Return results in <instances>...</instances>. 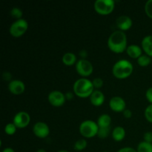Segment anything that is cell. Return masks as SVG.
Returning a JSON list of instances; mask_svg holds the SVG:
<instances>
[{
  "mask_svg": "<svg viewBox=\"0 0 152 152\" xmlns=\"http://www.w3.org/2000/svg\"><path fill=\"white\" fill-rule=\"evenodd\" d=\"M37 152H47L45 149H42V148H40V149L37 150Z\"/></svg>",
  "mask_w": 152,
  "mask_h": 152,
  "instance_id": "37",
  "label": "cell"
},
{
  "mask_svg": "<svg viewBox=\"0 0 152 152\" xmlns=\"http://www.w3.org/2000/svg\"><path fill=\"white\" fill-rule=\"evenodd\" d=\"M108 47L115 53H122L126 50L127 37L125 32L117 30L109 36L108 39Z\"/></svg>",
  "mask_w": 152,
  "mask_h": 152,
  "instance_id": "1",
  "label": "cell"
},
{
  "mask_svg": "<svg viewBox=\"0 0 152 152\" xmlns=\"http://www.w3.org/2000/svg\"><path fill=\"white\" fill-rule=\"evenodd\" d=\"M144 115H145V117L147 121L152 123V104L147 106V108H145Z\"/></svg>",
  "mask_w": 152,
  "mask_h": 152,
  "instance_id": "26",
  "label": "cell"
},
{
  "mask_svg": "<svg viewBox=\"0 0 152 152\" xmlns=\"http://www.w3.org/2000/svg\"><path fill=\"white\" fill-rule=\"evenodd\" d=\"M126 137V130L122 126H117L113 129L112 138L117 142L123 140Z\"/></svg>",
  "mask_w": 152,
  "mask_h": 152,
  "instance_id": "17",
  "label": "cell"
},
{
  "mask_svg": "<svg viewBox=\"0 0 152 152\" xmlns=\"http://www.w3.org/2000/svg\"><path fill=\"white\" fill-rule=\"evenodd\" d=\"M65 95V98H66V99H68V100H70V99L74 98V94L71 93V92H67Z\"/></svg>",
  "mask_w": 152,
  "mask_h": 152,
  "instance_id": "35",
  "label": "cell"
},
{
  "mask_svg": "<svg viewBox=\"0 0 152 152\" xmlns=\"http://www.w3.org/2000/svg\"><path fill=\"white\" fill-rule=\"evenodd\" d=\"M28 29V23L25 19H21L16 20L9 28V33L15 38L22 37Z\"/></svg>",
  "mask_w": 152,
  "mask_h": 152,
  "instance_id": "6",
  "label": "cell"
},
{
  "mask_svg": "<svg viewBox=\"0 0 152 152\" xmlns=\"http://www.w3.org/2000/svg\"><path fill=\"white\" fill-rule=\"evenodd\" d=\"M13 123L17 129H25L31 123V116L26 111H19L13 117Z\"/></svg>",
  "mask_w": 152,
  "mask_h": 152,
  "instance_id": "8",
  "label": "cell"
},
{
  "mask_svg": "<svg viewBox=\"0 0 152 152\" xmlns=\"http://www.w3.org/2000/svg\"><path fill=\"white\" fill-rule=\"evenodd\" d=\"M111 132V127L109 128H99L97 133V137L100 139H105L109 135Z\"/></svg>",
  "mask_w": 152,
  "mask_h": 152,
  "instance_id": "23",
  "label": "cell"
},
{
  "mask_svg": "<svg viewBox=\"0 0 152 152\" xmlns=\"http://www.w3.org/2000/svg\"><path fill=\"white\" fill-rule=\"evenodd\" d=\"M99 126L97 123L93 120H85L80 126V134L85 138H93L95 136H97Z\"/></svg>",
  "mask_w": 152,
  "mask_h": 152,
  "instance_id": "4",
  "label": "cell"
},
{
  "mask_svg": "<svg viewBox=\"0 0 152 152\" xmlns=\"http://www.w3.org/2000/svg\"><path fill=\"white\" fill-rule=\"evenodd\" d=\"M75 67L77 74L83 77V78L91 76L94 71L93 65L87 59H79Z\"/></svg>",
  "mask_w": 152,
  "mask_h": 152,
  "instance_id": "7",
  "label": "cell"
},
{
  "mask_svg": "<svg viewBox=\"0 0 152 152\" xmlns=\"http://www.w3.org/2000/svg\"><path fill=\"white\" fill-rule=\"evenodd\" d=\"M151 63V59L146 54H142L137 59V64L140 67H147Z\"/></svg>",
  "mask_w": 152,
  "mask_h": 152,
  "instance_id": "21",
  "label": "cell"
},
{
  "mask_svg": "<svg viewBox=\"0 0 152 152\" xmlns=\"http://www.w3.org/2000/svg\"><path fill=\"white\" fill-rule=\"evenodd\" d=\"M109 107L114 112H123L126 110V102L120 96H114L110 99Z\"/></svg>",
  "mask_w": 152,
  "mask_h": 152,
  "instance_id": "11",
  "label": "cell"
},
{
  "mask_svg": "<svg viewBox=\"0 0 152 152\" xmlns=\"http://www.w3.org/2000/svg\"><path fill=\"white\" fill-rule=\"evenodd\" d=\"M145 12L147 16L152 19V0H148L145 4Z\"/></svg>",
  "mask_w": 152,
  "mask_h": 152,
  "instance_id": "27",
  "label": "cell"
},
{
  "mask_svg": "<svg viewBox=\"0 0 152 152\" xmlns=\"http://www.w3.org/2000/svg\"><path fill=\"white\" fill-rule=\"evenodd\" d=\"M92 83H93L94 87V88H96V90L101 88L103 86V80L99 78V77H96V78L94 79Z\"/></svg>",
  "mask_w": 152,
  "mask_h": 152,
  "instance_id": "28",
  "label": "cell"
},
{
  "mask_svg": "<svg viewBox=\"0 0 152 152\" xmlns=\"http://www.w3.org/2000/svg\"><path fill=\"white\" fill-rule=\"evenodd\" d=\"M10 16H13L14 19H16V20L18 19H22V16H23V12L19 7H13V8L11 9L10 12Z\"/></svg>",
  "mask_w": 152,
  "mask_h": 152,
  "instance_id": "24",
  "label": "cell"
},
{
  "mask_svg": "<svg viewBox=\"0 0 152 152\" xmlns=\"http://www.w3.org/2000/svg\"><path fill=\"white\" fill-rule=\"evenodd\" d=\"M123 116L124 117H126V119H130L131 117H132V112L131 110L129 109H126L123 112Z\"/></svg>",
  "mask_w": 152,
  "mask_h": 152,
  "instance_id": "33",
  "label": "cell"
},
{
  "mask_svg": "<svg viewBox=\"0 0 152 152\" xmlns=\"http://www.w3.org/2000/svg\"><path fill=\"white\" fill-rule=\"evenodd\" d=\"M1 152H15V151H14V150H13L12 148L7 147V148H4V149L2 150V151H1Z\"/></svg>",
  "mask_w": 152,
  "mask_h": 152,
  "instance_id": "36",
  "label": "cell"
},
{
  "mask_svg": "<svg viewBox=\"0 0 152 152\" xmlns=\"http://www.w3.org/2000/svg\"><path fill=\"white\" fill-rule=\"evenodd\" d=\"M80 56L81 57V59H86V57L88 56V52L86 50H82L80 52Z\"/></svg>",
  "mask_w": 152,
  "mask_h": 152,
  "instance_id": "34",
  "label": "cell"
},
{
  "mask_svg": "<svg viewBox=\"0 0 152 152\" xmlns=\"http://www.w3.org/2000/svg\"><path fill=\"white\" fill-rule=\"evenodd\" d=\"M62 60L64 65L66 66H72V65H76L77 62V56L71 52L65 53L62 56Z\"/></svg>",
  "mask_w": 152,
  "mask_h": 152,
  "instance_id": "18",
  "label": "cell"
},
{
  "mask_svg": "<svg viewBox=\"0 0 152 152\" xmlns=\"http://www.w3.org/2000/svg\"><path fill=\"white\" fill-rule=\"evenodd\" d=\"M142 50L150 57H152V36L148 35L144 37L141 42Z\"/></svg>",
  "mask_w": 152,
  "mask_h": 152,
  "instance_id": "15",
  "label": "cell"
},
{
  "mask_svg": "<svg viewBox=\"0 0 152 152\" xmlns=\"http://www.w3.org/2000/svg\"><path fill=\"white\" fill-rule=\"evenodd\" d=\"M96 123L99 128H109L111 127V117L108 114H103L99 116Z\"/></svg>",
  "mask_w": 152,
  "mask_h": 152,
  "instance_id": "19",
  "label": "cell"
},
{
  "mask_svg": "<svg viewBox=\"0 0 152 152\" xmlns=\"http://www.w3.org/2000/svg\"><path fill=\"white\" fill-rule=\"evenodd\" d=\"M94 10L98 14L102 16L109 15L114 11L115 1L114 0H96L94 2Z\"/></svg>",
  "mask_w": 152,
  "mask_h": 152,
  "instance_id": "5",
  "label": "cell"
},
{
  "mask_svg": "<svg viewBox=\"0 0 152 152\" xmlns=\"http://www.w3.org/2000/svg\"><path fill=\"white\" fill-rule=\"evenodd\" d=\"M2 79L4 81H12V74L9 71H5L2 74Z\"/></svg>",
  "mask_w": 152,
  "mask_h": 152,
  "instance_id": "31",
  "label": "cell"
},
{
  "mask_svg": "<svg viewBox=\"0 0 152 152\" xmlns=\"http://www.w3.org/2000/svg\"><path fill=\"white\" fill-rule=\"evenodd\" d=\"M33 132L38 138L45 139L50 134V129L48 124L44 122H37L33 126Z\"/></svg>",
  "mask_w": 152,
  "mask_h": 152,
  "instance_id": "10",
  "label": "cell"
},
{
  "mask_svg": "<svg viewBox=\"0 0 152 152\" xmlns=\"http://www.w3.org/2000/svg\"><path fill=\"white\" fill-rule=\"evenodd\" d=\"M87 141L85 139L78 140L76 141V142L74 143V149L79 151H83V150L86 149V147H87Z\"/></svg>",
  "mask_w": 152,
  "mask_h": 152,
  "instance_id": "22",
  "label": "cell"
},
{
  "mask_svg": "<svg viewBox=\"0 0 152 152\" xmlns=\"http://www.w3.org/2000/svg\"><path fill=\"white\" fill-rule=\"evenodd\" d=\"M117 152H137L136 149L132 148V147H124V148H120Z\"/></svg>",
  "mask_w": 152,
  "mask_h": 152,
  "instance_id": "32",
  "label": "cell"
},
{
  "mask_svg": "<svg viewBox=\"0 0 152 152\" xmlns=\"http://www.w3.org/2000/svg\"><path fill=\"white\" fill-rule=\"evenodd\" d=\"M126 53L129 55V57L137 59L140 56L142 55V49L139 45H131L128 46L127 49H126Z\"/></svg>",
  "mask_w": 152,
  "mask_h": 152,
  "instance_id": "16",
  "label": "cell"
},
{
  "mask_svg": "<svg viewBox=\"0 0 152 152\" xmlns=\"http://www.w3.org/2000/svg\"><path fill=\"white\" fill-rule=\"evenodd\" d=\"M134 67L132 62L127 59H120L117 61L112 68V74L117 79L124 80L132 74Z\"/></svg>",
  "mask_w": 152,
  "mask_h": 152,
  "instance_id": "3",
  "label": "cell"
},
{
  "mask_svg": "<svg viewBox=\"0 0 152 152\" xmlns=\"http://www.w3.org/2000/svg\"><path fill=\"white\" fill-rule=\"evenodd\" d=\"M145 97H146L147 100L152 104V87L149 88L148 90L145 92Z\"/></svg>",
  "mask_w": 152,
  "mask_h": 152,
  "instance_id": "30",
  "label": "cell"
},
{
  "mask_svg": "<svg viewBox=\"0 0 152 152\" xmlns=\"http://www.w3.org/2000/svg\"><path fill=\"white\" fill-rule=\"evenodd\" d=\"M143 138L145 142L152 143V132H145V133L144 134Z\"/></svg>",
  "mask_w": 152,
  "mask_h": 152,
  "instance_id": "29",
  "label": "cell"
},
{
  "mask_svg": "<svg viewBox=\"0 0 152 152\" xmlns=\"http://www.w3.org/2000/svg\"><path fill=\"white\" fill-rule=\"evenodd\" d=\"M58 152H69V151H66V150H60V151H59Z\"/></svg>",
  "mask_w": 152,
  "mask_h": 152,
  "instance_id": "38",
  "label": "cell"
},
{
  "mask_svg": "<svg viewBox=\"0 0 152 152\" xmlns=\"http://www.w3.org/2000/svg\"><path fill=\"white\" fill-rule=\"evenodd\" d=\"M105 95L102 93L101 91L99 90H94L92 94L90 96V101L91 103L94 105V106L99 107L101 106L102 104L105 102Z\"/></svg>",
  "mask_w": 152,
  "mask_h": 152,
  "instance_id": "14",
  "label": "cell"
},
{
  "mask_svg": "<svg viewBox=\"0 0 152 152\" xmlns=\"http://www.w3.org/2000/svg\"><path fill=\"white\" fill-rule=\"evenodd\" d=\"M17 127L14 125L13 123H10L7 124L4 127V132L7 135H13L16 132Z\"/></svg>",
  "mask_w": 152,
  "mask_h": 152,
  "instance_id": "25",
  "label": "cell"
},
{
  "mask_svg": "<svg viewBox=\"0 0 152 152\" xmlns=\"http://www.w3.org/2000/svg\"><path fill=\"white\" fill-rule=\"evenodd\" d=\"M137 152H152V143L142 141L140 142L137 148Z\"/></svg>",
  "mask_w": 152,
  "mask_h": 152,
  "instance_id": "20",
  "label": "cell"
},
{
  "mask_svg": "<svg viewBox=\"0 0 152 152\" xmlns=\"http://www.w3.org/2000/svg\"><path fill=\"white\" fill-rule=\"evenodd\" d=\"M74 94L80 98L90 97L95 90L92 81L87 78H80L76 80L73 86Z\"/></svg>",
  "mask_w": 152,
  "mask_h": 152,
  "instance_id": "2",
  "label": "cell"
},
{
  "mask_svg": "<svg viewBox=\"0 0 152 152\" xmlns=\"http://www.w3.org/2000/svg\"><path fill=\"white\" fill-rule=\"evenodd\" d=\"M104 152H108V151H104Z\"/></svg>",
  "mask_w": 152,
  "mask_h": 152,
  "instance_id": "39",
  "label": "cell"
},
{
  "mask_svg": "<svg viewBox=\"0 0 152 152\" xmlns=\"http://www.w3.org/2000/svg\"><path fill=\"white\" fill-rule=\"evenodd\" d=\"M48 99L52 106L56 108L62 106L66 101L65 95L59 91H53L50 92L48 96Z\"/></svg>",
  "mask_w": 152,
  "mask_h": 152,
  "instance_id": "9",
  "label": "cell"
},
{
  "mask_svg": "<svg viewBox=\"0 0 152 152\" xmlns=\"http://www.w3.org/2000/svg\"><path fill=\"white\" fill-rule=\"evenodd\" d=\"M8 90L14 95H20L25 90V85L22 81L19 80H13L8 84Z\"/></svg>",
  "mask_w": 152,
  "mask_h": 152,
  "instance_id": "12",
  "label": "cell"
},
{
  "mask_svg": "<svg viewBox=\"0 0 152 152\" xmlns=\"http://www.w3.org/2000/svg\"><path fill=\"white\" fill-rule=\"evenodd\" d=\"M116 24H117V27L118 28V29H120V31L125 32L126 31H129L132 28L133 22H132V19L129 16L123 15V16H120L117 18V20H116Z\"/></svg>",
  "mask_w": 152,
  "mask_h": 152,
  "instance_id": "13",
  "label": "cell"
}]
</instances>
